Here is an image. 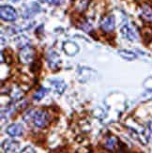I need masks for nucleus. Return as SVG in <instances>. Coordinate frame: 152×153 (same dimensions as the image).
Returning <instances> with one entry per match:
<instances>
[{"label": "nucleus", "instance_id": "nucleus-10", "mask_svg": "<svg viewBox=\"0 0 152 153\" xmlns=\"http://www.w3.org/2000/svg\"><path fill=\"white\" fill-rule=\"evenodd\" d=\"M39 10L41 9H39V7L37 3H32L26 7L25 10L23 13V16L24 18H30L33 15H35L36 13H38L39 11Z\"/></svg>", "mask_w": 152, "mask_h": 153}, {"label": "nucleus", "instance_id": "nucleus-15", "mask_svg": "<svg viewBox=\"0 0 152 153\" xmlns=\"http://www.w3.org/2000/svg\"><path fill=\"white\" fill-rule=\"evenodd\" d=\"M48 92V90L46 89V88H39L36 93H35V95H34V99L35 100H37V101H39V100H42L44 96H45V94L46 93Z\"/></svg>", "mask_w": 152, "mask_h": 153}, {"label": "nucleus", "instance_id": "nucleus-4", "mask_svg": "<svg viewBox=\"0 0 152 153\" xmlns=\"http://www.w3.org/2000/svg\"><path fill=\"white\" fill-rule=\"evenodd\" d=\"M4 153H18L20 150V143L13 139H6L2 144Z\"/></svg>", "mask_w": 152, "mask_h": 153}, {"label": "nucleus", "instance_id": "nucleus-16", "mask_svg": "<svg viewBox=\"0 0 152 153\" xmlns=\"http://www.w3.org/2000/svg\"><path fill=\"white\" fill-rule=\"evenodd\" d=\"M20 153H36V151L32 147L27 146V147H25L23 150H21V152H20Z\"/></svg>", "mask_w": 152, "mask_h": 153}, {"label": "nucleus", "instance_id": "nucleus-6", "mask_svg": "<svg viewBox=\"0 0 152 153\" xmlns=\"http://www.w3.org/2000/svg\"><path fill=\"white\" fill-rule=\"evenodd\" d=\"M121 34L125 39H127L130 42H134L137 39V34L134 29L129 25H124L121 27Z\"/></svg>", "mask_w": 152, "mask_h": 153}, {"label": "nucleus", "instance_id": "nucleus-9", "mask_svg": "<svg viewBox=\"0 0 152 153\" xmlns=\"http://www.w3.org/2000/svg\"><path fill=\"white\" fill-rule=\"evenodd\" d=\"M47 61L51 69H57L60 64V57L55 51H50L47 55Z\"/></svg>", "mask_w": 152, "mask_h": 153}, {"label": "nucleus", "instance_id": "nucleus-3", "mask_svg": "<svg viewBox=\"0 0 152 153\" xmlns=\"http://www.w3.org/2000/svg\"><path fill=\"white\" fill-rule=\"evenodd\" d=\"M0 16L1 19L6 22H13L17 19V12L16 10L10 6L5 5L1 6L0 8Z\"/></svg>", "mask_w": 152, "mask_h": 153}, {"label": "nucleus", "instance_id": "nucleus-2", "mask_svg": "<svg viewBox=\"0 0 152 153\" xmlns=\"http://www.w3.org/2000/svg\"><path fill=\"white\" fill-rule=\"evenodd\" d=\"M35 57V50L29 45L24 46L19 52V60L23 64H29Z\"/></svg>", "mask_w": 152, "mask_h": 153}, {"label": "nucleus", "instance_id": "nucleus-8", "mask_svg": "<svg viewBox=\"0 0 152 153\" xmlns=\"http://www.w3.org/2000/svg\"><path fill=\"white\" fill-rule=\"evenodd\" d=\"M63 51L65 52L66 55L68 56H75L79 52V46L74 42H65L63 43Z\"/></svg>", "mask_w": 152, "mask_h": 153}, {"label": "nucleus", "instance_id": "nucleus-17", "mask_svg": "<svg viewBox=\"0 0 152 153\" xmlns=\"http://www.w3.org/2000/svg\"><path fill=\"white\" fill-rule=\"evenodd\" d=\"M64 0H47V2L51 5H55V6H58L63 3Z\"/></svg>", "mask_w": 152, "mask_h": 153}, {"label": "nucleus", "instance_id": "nucleus-14", "mask_svg": "<svg viewBox=\"0 0 152 153\" xmlns=\"http://www.w3.org/2000/svg\"><path fill=\"white\" fill-rule=\"evenodd\" d=\"M51 83L53 85H54L56 91L57 93H59V94H62L64 90L66 89V85L62 80H56V81H52Z\"/></svg>", "mask_w": 152, "mask_h": 153}, {"label": "nucleus", "instance_id": "nucleus-12", "mask_svg": "<svg viewBox=\"0 0 152 153\" xmlns=\"http://www.w3.org/2000/svg\"><path fill=\"white\" fill-rule=\"evenodd\" d=\"M105 148L107 149L111 150V151H114L117 149V146H118V139L115 136H110L106 142H105Z\"/></svg>", "mask_w": 152, "mask_h": 153}, {"label": "nucleus", "instance_id": "nucleus-13", "mask_svg": "<svg viewBox=\"0 0 152 153\" xmlns=\"http://www.w3.org/2000/svg\"><path fill=\"white\" fill-rule=\"evenodd\" d=\"M118 55H119L122 58L126 59V60H134L137 57V56L133 52L130 50H119L118 51Z\"/></svg>", "mask_w": 152, "mask_h": 153}, {"label": "nucleus", "instance_id": "nucleus-11", "mask_svg": "<svg viewBox=\"0 0 152 153\" xmlns=\"http://www.w3.org/2000/svg\"><path fill=\"white\" fill-rule=\"evenodd\" d=\"M141 15L144 20H146L148 22H152V8L148 5L145 4L142 7V10H141Z\"/></svg>", "mask_w": 152, "mask_h": 153}, {"label": "nucleus", "instance_id": "nucleus-18", "mask_svg": "<svg viewBox=\"0 0 152 153\" xmlns=\"http://www.w3.org/2000/svg\"><path fill=\"white\" fill-rule=\"evenodd\" d=\"M148 129L150 130V131L152 132V118H151L150 120L148 121Z\"/></svg>", "mask_w": 152, "mask_h": 153}, {"label": "nucleus", "instance_id": "nucleus-5", "mask_svg": "<svg viewBox=\"0 0 152 153\" xmlns=\"http://www.w3.org/2000/svg\"><path fill=\"white\" fill-rule=\"evenodd\" d=\"M115 26H116V21L113 15H107L104 18H102L101 22V27L103 31L112 32L115 29Z\"/></svg>", "mask_w": 152, "mask_h": 153}, {"label": "nucleus", "instance_id": "nucleus-7", "mask_svg": "<svg viewBox=\"0 0 152 153\" xmlns=\"http://www.w3.org/2000/svg\"><path fill=\"white\" fill-rule=\"evenodd\" d=\"M6 132L11 137H16V136H21L24 132V128L21 124L18 123H13L10 124L6 130Z\"/></svg>", "mask_w": 152, "mask_h": 153}, {"label": "nucleus", "instance_id": "nucleus-1", "mask_svg": "<svg viewBox=\"0 0 152 153\" xmlns=\"http://www.w3.org/2000/svg\"><path fill=\"white\" fill-rule=\"evenodd\" d=\"M25 122H33L38 128H44L48 123L49 116L45 111L42 110H30L24 116Z\"/></svg>", "mask_w": 152, "mask_h": 153}, {"label": "nucleus", "instance_id": "nucleus-19", "mask_svg": "<svg viewBox=\"0 0 152 153\" xmlns=\"http://www.w3.org/2000/svg\"><path fill=\"white\" fill-rule=\"evenodd\" d=\"M11 2H18V1H20V0H10Z\"/></svg>", "mask_w": 152, "mask_h": 153}]
</instances>
